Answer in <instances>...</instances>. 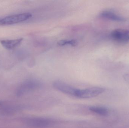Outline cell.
<instances>
[{
	"label": "cell",
	"instance_id": "4",
	"mask_svg": "<svg viewBox=\"0 0 129 128\" xmlns=\"http://www.w3.org/2000/svg\"><path fill=\"white\" fill-rule=\"evenodd\" d=\"M111 37L117 42L126 43L129 41V31L125 29H116L111 32Z\"/></svg>",
	"mask_w": 129,
	"mask_h": 128
},
{
	"label": "cell",
	"instance_id": "1",
	"mask_svg": "<svg viewBox=\"0 0 129 128\" xmlns=\"http://www.w3.org/2000/svg\"><path fill=\"white\" fill-rule=\"evenodd\" d=\"M32 17L29 13H24L15 14L5 17L0 20V25H11L17 24L29 19Z\"/></svg>",
	"mask_w": 129,
	"mask_h": 128
},
{
	"label": "cell",
	"instance_id": "7",
	"mask_svg": "<svg viewBox=\"0 0 129 128\" xmlns=\"http://www.w3.org/2000/svg\"><path fill=\"white\" fill-rule=\"evenodd\" d=\"M101 16L105 19L116 22H123L125 19L110 10L104 11L101 13Z\"/></svg>",
	"mask_w": 129,
	"mask_h": 128
},
{
	"label": "cell",
	"instance_id": "9",
	"mask_svg": "<svg viewBox=\"0 0 129 128\" xmlns=\"http://www.w3.org/2000/svg\"><path fill=\"white\" fill-rule=\"evenodd\" d=\"M89 109L91 112L103 116L108 115L109 113L108 109L104 107L92 106L90 107Z\"/></svg>",
	"mask_w": 129,
	"mask_h": 128
},
{
	"label": "cell",
	"instance_id": "12",
	"mask_svg": "<svg viewBox=\"0 0 129 128\" xmlns=\"http://www.w3.org/2000/svg\"></svg>",
	"mask_w": 129,
	"mask_h": 128
},
{
	"label": "cell",
	"instance_id": "11",
	"mask_svg": "<svg viewBox=\"0 0 129 128\" xmlns=\"http://www.w3.org/2000/svg\"><path fill=\"white\" fill-rule=\"evenodd\" d=\"M123 78L126 82L129 84V74H126L123 76Z\"/></svg>",
	"mask_w": 129,
	"mask_h": 128
},
{
	"label": "cell",
	"instance_id": "5",
	"mask_svg": "<svg viewBox=\"0 0 129 128\" xmlns=\"http://www.w3.org/2000/svg\"><path fill=\"white\" fill-rule=\"evenodd\" d=\"M29 125L36 127H45L52 124V121L50 119L44 118H31L26 121Z\"/></svg>",
	"mask_w": 129,
	"mask_h": 128
},
{
	"label": "cell",
	"instance_id": "10",
	"mask_svg": "<svg viewBox=\"0 0 129 128\" xmlns=\"http://www.w3.org/2000/svg\"><path fill=\"white\" fill-rule=\"evenodd\" d=\"M57 44L60 46H64L66 45H70L73 46H75L77 44L76 41L74 40H61L57 42Z\"/></svg>",
	"mask_w": 129,
	"mask_h": 128
},
{
	"label": "cell",
	"instance_id": "8",
	"mask_svg": "<svg viewBox=\"0 0 129 128\" xmlns=\"http://www.w3.org/2000/svg\"><path fill=\"white\" fill-rule=\"evenodd\" d=\"M23 40L22 38L13 40H5L1 41L2 46L6 49H13L20 44Z\"/></svg>",
	"mask_w": 129,
	"mask_h": 128
},
{
	"label": "cell",
	"instance_id": "6",
	"mask_svg": "<svg viewBox=\"0 0 129 128\" xmlns=\"http://www.w3.org/2000/svg\"><path fill=\"white\" fill-rule=\"evenodd\" d=\"M39 82L37 81H31L27 82L23 84L17 91L18 95H21L40 86Z\"/></svg>",
	"mask_w": 129,
	"mask_h": 128
},
{
	"label": "cell",
	"instance_id": "2",
	"mask_svg": "<svg viewBox=\"0 0 129 128\" xmlns=\"http://www.w3.org/2000/svg\"><path fill=\"white\" fill-rule=\"evenodd\" d=\"M104 88L100 87H93L85 89H78L76 97L81 98L94 97L104 93Z\"/></svg>",
	"mask_w": 129,
	"mask_h": 128
},
{
	"label": "cell",
	"instance_id": "3",
	"mask_svg": "<svg viewBox=\"0 0 129 128\" xmlns=\"http://www.w3.org/2000/svg\"><path fill=\"white\" fill-rule=\"evenodd\" d=\"M53 86L58 91L66 94L76 97L78 89L62 81H55L53 83Z\"/></svg>",
	"mask_w": 129,
	"mask_h": 128
}]
</instances>
